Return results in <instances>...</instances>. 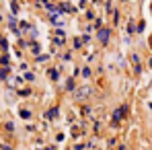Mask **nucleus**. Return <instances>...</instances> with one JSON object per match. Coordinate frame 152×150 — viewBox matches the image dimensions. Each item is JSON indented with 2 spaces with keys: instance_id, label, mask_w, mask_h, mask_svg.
Instances as JSON below:
<instances>
[{
  "instance_id": "nucleus-2",
  "label": "nucleus",
  "mask_w": 152,
  "mask_h": 150,
  "mask_svg": "<svg viewBox=\"0 0 152 150\" xmlns=\"http://www.w3.org/2000/svg\"><path fill=\"white\" fill-rule=\"evenodd\" d=\"M124 113H126V109H124V107H121V109H119V111H117V113H115V115H113V119H115V121H119V119H121V115H124Z\"/></svg>"
},
{
  "instance_id": "nucleus-1",
  "label": "nucleus",
  "mask_w": 152,
  "mask_h": 150,
  "mask_svg": "<svg viewBox=\"0 0 152 150\" xmlns=\"http://www.w3.org/2000/svg\"><path fill=\"white\" fill-rule=\"evenodd\" d=\"M99 39H101V43H107L109 41V31L107 29H101L99 31Z\"/></svg>"
}]
</instances>
